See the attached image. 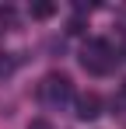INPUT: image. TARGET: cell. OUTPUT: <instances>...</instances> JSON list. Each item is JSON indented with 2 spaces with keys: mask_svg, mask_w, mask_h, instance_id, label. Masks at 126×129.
I'll return each instance as SVG.
<instances>
[{
  "mask_svg": "<svg viewBox=\"0 0 126 129\" xmlns=\"http://www.w3.org/2000/svg\"><path fill=\"white\" fill-rule=\"evenodd\" d=\"M98 115H102V98H98L95 91L81 94V98H77V119L91 122V119H98Z\"/></svg>",
  "mask_w": 126,
  "mask_h": 129,
  "instance_id": "3957f363",
  "label": "cell"
},
{
  "mask_svg": "<svg viewBox=\"0 0 126 129\" xmlns=\"http://www.w3.org/2000/svg\"><path fill=\"white\" fill-rule=\"evenodd\" d=\"M53 14H56V4H53V0H39V4H32V18L46 21V18H53Z\"/></svg>",
  "mask_w": 126,
  "mask_h": 129,
  "instance_id": "277c9868",
  "label": "cell"
},
{
  "mask_svg": "<svg viewBox=\"0 0 126 129\" xmlns=\"http://www.w3.org/2000/svg\"><path fill=\"white\" fill-rule=\"evenodd\" d=\"M123 56H126V42H123Z\"/></svg>",
  "mask_w": 126,
  "mask_h": 129,
  "instance_id": "ba28073f",
  "label": "cell"
},
{
  "mask_svg": "<svg viewBox=\"0 0 126 129\" xmlns=\"http://www.w3.org/2000/svg\"><path fill=\"white\" fill-rule=\"evenodd\" d=\"M67 31H70V35H81V31H84V18H74V21H70V28H67Z\"/></svg>",
  "mask_w": 126,
  "mask_h": 129,
  "instance_id": "8992f818",
  "label": "cell"
},
{
  "mask_svg": "<svg viewBox=\"0 0 126 129\" xmlns=\"http://www.w3.org/2000/svg\"><path fill=\"white\" fill-rule=\"evenodd\" d=\"M7 73H14V59H11V56L0 59V77H7Z\"/></svg>",
  "mask_w": 126,
  "mask_h": 129,
  "instance_id": "5b68a950",
  "label": "cell"
},
{
  "mask_svg": "<svg viewBox=\"0 0 126 129\" xmlns=\"http://www.w3.org/2000/svg\"><path fill=\"white\" fill-rule=\"evenodd\" d=\"M28 129H53V126H49L46 119H35V122H32V126H28Z\"/></svg>",
  "mask_w": 126,
  "mask_h": 129,
  "instance_id": "52a82bcc",
  "label": "cell"
},
{
  "mask_svg": "<svg viewBox=\"0 0 126 129\" xmlns=\"http://www.w3.org/2000/svg\"><path fill=\"white\" fill-rule=\"evenodd\" d=\"M42 98H46L49 105H63V101H70V98H74V84H70V77H63V73H49V77L42 80Z\"/></svg>",
  "mask_w": 126,
  "mask_h": 129,
  "instance_id": "7a4b0ae2",
  "label": "cell"
},
{
  "mask_svg": "<svg viewBox=\"0 0 126 129\" xmlns=\"http://www.w3.org/2000/svg\"><path fill=\"white\" fill-rule=\"evenodd\" d=\"M123 91H126V87H123Z\"/></svg>",
  "mask_w": 126,
  "mask_h": 129,
  "instance_id": "9c48e42d",
  "label": "cell"
},
{
  "mask_svg": "<svg viewBox=\"0 0 126 129\" xmlns=\"http://www.w3.org/2000/svg\"><path fill=\"white\" fill-rule=\"evenodd\" d=\"M81 63L88 73H109L116 66V49L105 39H88V45L81 49Z\"/></svg>",
  "mask_w": 126,
  "mask_h": 129,
  "instance_id": "6da1fadb",
  "label": "cell"
}]
</instances>
